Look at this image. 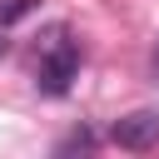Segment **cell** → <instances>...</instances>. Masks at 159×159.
Masks as SVG:
<instances>
[{"mask_svg": "<svg viewBox=\"0 0 159 159\" xmlns=\"http://www.w3.org/2000/svg\"><path fill=\"white\" fill-rule=\"evenodd\" d=\"M80 75V45L65 40V30H55V40L40 50V70H35V84L40 94H65Z\"/></svg>", "mask_w": 159, "mask_h": 159, "instance_id": "obj_1", "label": "cell"}, {"mask_svg": "<svg viewBox=\"0 0 159 159\" xmlns=\"http://www.w3.org/2000/svg\"><path fill=\"white\" fill-rule=\"evenodd\" d=\"M35 10H40V0H0V30L25 20V15H35Z\"/></svg>", "mask_w": 159, "mask_h": 159, "instance_id": "obj_3", "label": "cell"}, {"mask_svg": "<svg viewBox=\"0 0 159 159\" xmlns=\"http://www.w3.org/2000/svg\"><path fill=\"white\" fill-rule=\"evenodd\" d=\"M154 75H159V50H154Z\"/></svg>", "mask_w": 159, "mask_h": 159, "instance_id": "obj_5", "label": "cell"}, {"mask_svg": "<svg viewBox=\"0 0 159 159\" xmlns=\"http://www.w3.org/2000/svg\"><path fill=\"white\" fill-rule=\"evenodd\" d=\"M5 50H10V45H5V35H0V55H5Z\"/></svg>", "mask_w": 159, "mask_h": 159, "instance_id": "obj_4", "label": "cell"}, {"mask_svg": "<svg viewBox=\"0 0 159 159\" xmlns=\"http://www.w3.org/2000/svg\"><path fill=\"white\" fill-rule=\"evenodd\" d=\"M109 139H114L119 149H154V144H159V109H134V114L114 119Z\"/></svg>", "mask_w": 159, "mask_h": 159, "instance_id": "obj_2", "label": "cell"}]
</instances>
